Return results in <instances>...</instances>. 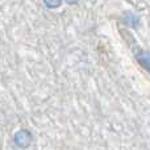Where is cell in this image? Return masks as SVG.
Instances as JSON below:
<instances>
[{
    "label": "cell",
    "instance_id": "7a4b0ae2",
    "mask_svg": "<svg viewBox=\"0 0 150 150\" xmlns=\"http://www.w3.org/2000/svg\"><path fill=\"white\" fill-rule=\"evenodd\" d=\"M121 23L124 24V25L129 26V28H137L141 23V16L134 12H125Z\"/></svg>",
    "mask_w": 150,
    "mask_h": 150
},
{
    "label": "cell",
    "instance_id": "5b68a950",
    "mask_svg": "<svg viewBox=\"0 0 150 150\" xmlns=\"http://www.w3.org/2000/svg\"><path fill=\"white\" fill-rule=\"evenodd\" d=\"M66 3H67V4H71V5H74V4H76L78 1H79V0H65Z\"/></svg>",
    "mask_w": 150,
    "mask_h": 150
},
{
    "label": "cell",
    "instance_id": "6da1fadb",
    "mask_svg": "<svg viewBox=\"0 0 150 150\" xmlns=\"http://www.w3.org/2000/svg\"><path fill=\"white\" fill-rule=\"evenodd\" d=\"M13 140H15V144L18 146V148H28V146L32 144L33 136H32V133L29 132V130L21 129L15 134Z\"/></svg>",
    "mask_w": 150,
    "mask_h": 150
},
{
    "label": "cell",
    "instance_id": "277c9868",
    "mask_svg": "<svg viewBox=\"0 0 150 150\" xmlns=\"http://www.w3.org/2000/svg\"><path fill=\"white\" fill-rule=\"evenodd\" d=\"M44 4L50 9H54V8H58L62 4V0H44Z\"/></svg>",
    "mask_w": 150,
    "mask_h": 150
},
{
    "label": "cell",
    "instance_id": "3957f363",
    "mask_svg": "<svg viewBox=\"0 0 150 150\" xmlns=\"http://www.w3.org/2000/svg\"><path fill=\"white\" fill-rule=\"evenodd\" d=\"M136 59L150 74V52L149 50H140L136 54Z\"/></svg>",
    "mask_w": 150,
    "mask_h": 150
}]
</instances>
